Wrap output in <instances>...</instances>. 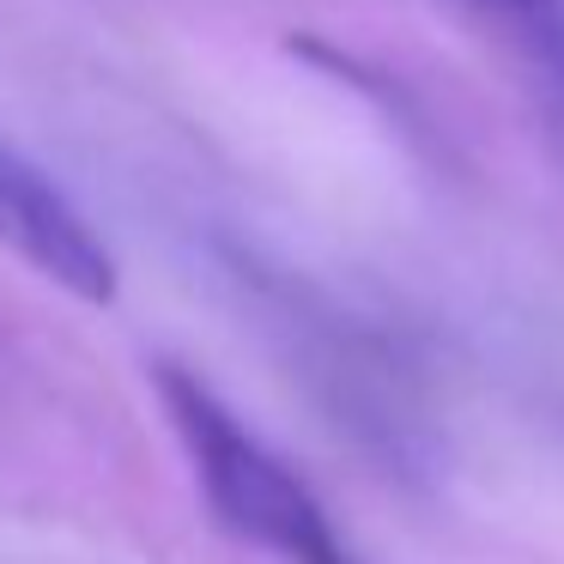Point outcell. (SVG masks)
I'll use <instances>...</instances> for the list:
<instances>
[{
    "label": "cell",
    "mask_w": 564,
    "mask_h": 564,
    "mask_svg": "<svg viewBox=\"0 0 564 564\" xmlns=\"http://www.w3.org/2000/svg\"><path fill=\"white\" fill-rule=\"evenodd\" d=\"M467 7H479L486 19H498V25L522 31L534 43H552V50L564 43V0H467Z\"/></svg>",
    "instance_id": "obj_3"
},
{
    "label": "cell",
    "mask_w": 564,
    "mask_h": 564,
    "mask_svg": "<svg viewBox=\"0 0 564 564\" xmlns=\"http://www.w3.org/2000/svg\"><path fill=\"white\" fill-rule=\"evenodd\" d=\"M159 394L183 437L195 479L207 491V510L231 528L237 540L273 552L285 564H352L346 546L334 540L322 503L310 486L183 365H159Z\"/></svg>",
    "instance_id": "obj_1"
},
{
    "label": "cell",
    "mask_w": 564,
    "mask_h": 564,
    "mask_svg": "<svg viewBox=\"0 0 564 564\" xmlns=\"http://www.w3.org/2000/svg\"><path fill=\"white\" fill-rule=\"evenodd\" d=\"M0 243L79 304H110L116 297V261L104 249V237L7 140H0Z\"/></svg>",
    "instance_id": "obj_2"
}]
</instances>
